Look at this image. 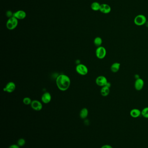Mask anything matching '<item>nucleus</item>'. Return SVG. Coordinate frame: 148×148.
Wrapping results in <instances>:
<instances>
[{"label": "nucleus", "mask_w": 148, "mask_h": 148, "mask_svg": "<svg viewBox=\"0 0 148 148\" xmlns=\"http://www.w3.org/2000/svg\"><path fill=\"white\" fill-rule=\"evenodd\" d=\"M18 20L14 17L8 19L7 22L6 27L9 30H13L17 27L18 24Z\"/></svg>", "instance_id": "2"}, {"label": "nucleus", "mask_w": 148, "mask_h": 148, "mask_svg": "<svg viewBox=\"0 0 148 148\" xmlns=\"http://www.w3.org/2000/svg\"><path fill=\"white\" fill-rule=\"evenodd\" d=\"M146 27H148V21H147V22H146Z\"/></svg>", "instance_id": "27"}, {"label": "nucleus", "mask_w": 148, "mask_h": 148, "mask_svg": "<svg viewBox=\"0 0 148 148\" xmlns=\"http://www.w3.org/2000/svg\"><path fill=\"white\" fill-rule=\"evenodd\" d=\"M135 77L136 78V79H139V78H140L139 75H137V74H136V75H135Z\"/></svg>", "instance_id": "26"}, {"label": "nucleus", "mask_w": 148, "mask_h": 148, "mask_svg": "<svg viewBox=\"0 0 148 148\" xmlns=\"http://www.w3.org/2000/svg\"><path fill=\"white\" fill-rule=\"evenodd\" d=\"M111 11V8L110 5L107 4H105V6L104 10L102 12V13L104 14H108L110 13Z\"/></svg>", "instance_id": "19"}, {"label": "nucleus", "mask_w": 148, "mask_h": 148, "mask_svg": "<svg viewBox=\"0 0 148 148\" xmlns=\"http://www.w3.org/2000/svg\"><path fill=\"white\" fill-rule=\"evenodd\" d=\"M100 4L97 2H93L91 4V8L93 11H100Z\"/></svg>", "instance_id": "16"}, {"label": "nucleus", "mask_w": 148, "mask_h": 148, "mask_svg": "<svg viewBox=\"0 0 148 148\" xmlns=\"http://www.w3.org/2000/svg\"><path fill=\"white\" fill-rule=\"evenodd\" d=\"M110 93V88L106 87V86L102 88L101 91H100V93H101L102 96L103 97H106L109 95Z\"/></svg>", "instance_id": "15"}, {"label": "nucleus", "mask_w": 148, "mask_h": 148, "mask_svg": "<svg viewBox=\"0 0 148 148\" xmlns=\"http://www.w3.org/2000/svg\"><path fill=\"white\" fill-rule=\"evenodd\" d=\"M27 14L23 10H19L14 13V17L17 20H23L25 18Z\"/></svg>", "instance_id": "10"}, {"label": "nucleus", "mask_w": 148, "mask_h": 148, "mask_svg": "<svg viewBox=\"0 0 148 148\" xmlns=\"http://www.w3.org/2000/svg\"><path fill=\"white\" fill-rule=\"evenodd\" d=\"M51 99H52V97L51 94L48 92H46L43 93L41 96V100L42 102L45 104L49 103L51 101Z\"/></svg>", "instance_id": "11"}, {"label": "nucleus", "mask_w": 148, "mask_h": 148, "mask_svg": "<svg viewBox=\"0 0 148 148\" xmlns=\"http://www.w3.org/2000/svg\"><path fill=\"white\" fill-rule=\"evenodd\" d=\"M17 145H18L20 147H22L23 146H24L25 143H26V141L23 138H20L18 140L17 142Z\"/></svg>", "instance_id": "21"}, {"label": "nucleus", "mask_w": 148, "mask_h": 148, "mask_svg": "<svg viewBox=\"0 0 148 148\" xmlns=\"http://www.w3.org/2000/svg\"><path fill=\"white\" fill-rule=\"evenodd\" d=\"M56 85L58 89L61 91H66L70 87L71 81L70 78L67 75L61 74L56 79Z\"/></svg>", "instance_id": "1"}, {"label": "nucleus", "mask_w": 148, "mask_h": 148, "mask_svg": "<svg viewBox=\"0 0 148 148\" xmlns=\"http://www.w3.org/2000/svg\"><path fill=\"white\" fill-rule=\"evenodd\" d=\"M106 49L103 47H98L96 50V57L100 59H102L105 58L106 57Z\"/></svg>", "instance_id": "4"}, {"label": "nucleus", "mask_w": 148, "mask_h": 148, "mask_svg": "<svg viewBox=\"0 0 148 148\" xmlns=\"http://www.w3.org/2000/svg\"><path fill=\"white\" fill-rule=\"evenodd\" d=\"M144 86V81L142 78L136 79L134 84L135 88L138 91H141L143 89Z\"/></svg>", "instance_id": "8"}, {"label": "nucleus", "mask_w": 148, "mask_h": 148, "mask_svg": "<svg viewBox=\"0 0 148 148\" xmlns=\"http://www.w3.org/2000/svg\"><path fill=\"white\" fill-rule=\"evenodd\" d=\"M6 14L7 17L9 18L14 17V13H13L12 12L10 11H7Z\"/></svg>", "instance_id": "22"}, {"label": "nucleus", "mask_w": 148, "mask_h": 148, "mask_svg": "<svg viewBox=\"0 0 148 148\" xmlns=\"http://www.w3.org/2000/svg\"><path fill=\"white\" fill-rule=\"evenodd\" d=\"M100 148H113V147L110 145H104L103 146H102Z\"/></svg>", "instance_id": "23"}, {"label": "nucleus", "mask_w": 148, "mask_h": 148, "mask_svg": "<svg viewBox=\"0 0 148 148\" xmlns=\"http://www.w3.org/2000/svg\"><path fill=\"white\" fill-rule=\"evenodd\" d=\"M108 82L106 77L102 75H100L96 78V85L100 87H103L106 85Z\"/></svg>", "instance_id": "6"}, {"label": "nucleus", "mask_w": 148, "mask_h": 148, "mask_svg": "<svg viewBox=\"0 0 148 148\" xmlns=\"http://www.w3.org/2000/svg\"><path fill=\"white\" fill-rule=\"evenodd\" d=\"M130 115L132 118H136L140 116L141 115V111L139 109L134 108L130 111Z\"/></svg>", "instance_id": "12"}, {"label": "nucleus", "mask_w": 148, "mask_h": 148, "mask_svg": "<svg viewBox=\"0 0 148 148\" xmlns=\"http://www.w3.org/2000/svg\"><path fill=\"white\" fill-rule=\"evenodd\" d=\"M93 43L95 46L97 47H101L102 43V39L100 37H96L94 39Z\"/></svg>", "instance_id": "17"}, {"label": "nucleus", "mask_w": 148, "mask_h": 148, "mask_svg": "<svg viewBox=\"0 0 148 148\" xmlns=\"http://www.w3.org/2000/svg\"><path fill=\"white\" fill-rule=\"evenodd\" d=\"M141 115L143 118L148 119V107L144 108L141 111Z\"/></svg>", "instance_id": "18"}, {"label": "nucleus", "mask_w": 148, "mask_h": 148, "mask_svg": "<svg viewBox=\"0 0 148 148\" xmlns=\"http://www.w3.org/2000/svg\"><path fill=\"white\" fill-rule=\"evenodd\" d=\"M105 86H106V87H108L109 88H110V87H111V84L110 82H108L107 84H106V85Z\"/></svg>", "instance_id": "25"}, {"label": "nucleus", "mask_w": 148, "mask_h": 148, "mask_svg": "<svg viewBox=\"0 0 148 148\" xmlns=\"http://www.w3.org/2000/svg\"><path fill=\"white\" fill-rule=\"evenodd\" d=\"M76 71L79 75L84 76L87 74L88 69L85 65L82 64H80L76 66Z\"/></svg>", "instance_id": "5"}, {"label": "nucleus", "mask_w": 148, "mask_h": 148, "mask_svg": "<svg viewBox=\"0 0 148 148\" xmlns=\"http://www.w3.org/2000/svg\"><path fill=\"white\" fill-rule=\"evenodd\" d=\"M147 22V19L146 16L143 14L138 15L134 20V22L136 25L138 26H143Z\"/></svg>", "instance_id": "3"}, {"label": "nucleus", "mask_w": 148, "mask_h": 148, "mask_svg": "<svg viewBox=\"0 0 148 148\" xmlns=\"http://www.w3.org/2000/svg\"><path fill=\"white\" fill-rule=\"evenodd\" d=\"M15 88H16L15 84L14 82L11 81L8 82L7 84L3 90L8 93H11L14 92L15 90Z\"/></svg>", "instance_id": "9"}, {"label": "nucleus", "mask_w": 148, "mask_h": 148, "mask_svg": "<svg viewBox=\"0 0 148 148\" xmlns=\"http://www.w3.org/2000/svg\"><path fill=\"white\" fill-rule=\"evenodd\" d=\"M120 63H114L111 65L110 70L111 72L114 73H116L120 70Z\"/></svg>", "instance_id": "13"}, {"label": "nucleus", "mask_w": 148, "mask_h": 148, "mask_svg": "<svg viewBox=\"0 0 148 148\" xmlns=\"http://www.w3.org/2000/svg\"><path fill=\"white\" fill-rule=\"evenodd\" d=\"M31 106L32 109L36 111H40L43 108L42 103L39 100H32Z\"/></svg>", "instance_id": "7"}, {"label": "nucleus", "mask_w": 148, "mask_h": 148, "mask_svg": "<svg viewBox=\"0 0 148 148\" xmlns=\"http://www.w3.org/2000/svg\"><path fill=\"white\" fill-rule=\"evenodd\" d=\"M89 114V111L86 108H83L80 110V116L82 119H86Z\"/></svg>", "instance_id": "14"}, {"label": "nucleus", "mask_w": 148, "mask_h": 148, "mask_svg": "<svg viewBox=\"0 0 148 148\" xmlns=\"http://www.w3.org/2000/svg\"><path fill=\"white\" fill-rule=\"evenodd\" d=\"M8 148H20V146L17 144L11 145Z\"/></svg>", "instance_id": "24"}, {"label": "nucleus", "mask_w": 148, "mask_h": 148, "mask_svg": "<svg viewBox=\"0 0 148 148\" xmlns=\"http://www.w3.org/2000/svg\"><path fill=\"white\" fill-rule=\"evenodd\" d=\"M32 101V100H31V99L29 97H25L23 100V102L25 105H26L31 104Z\"/></svg>", "instance_id": "20"}]
</instances>
